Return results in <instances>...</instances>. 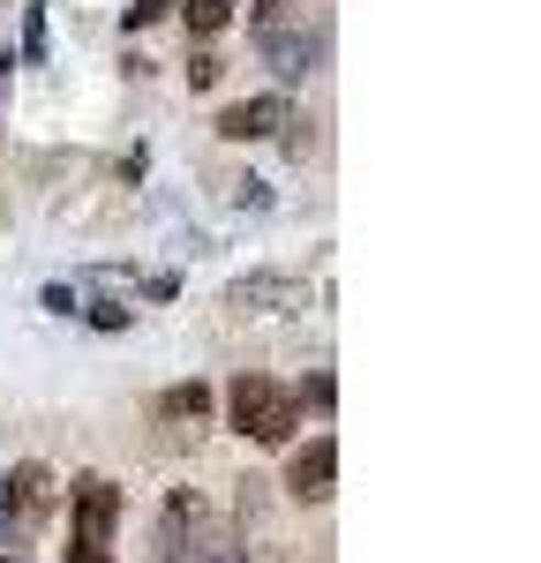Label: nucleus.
I'll return each mask as SVG.
<instances>
[{
    "label": "nucleus",
    "instance_id": "nucleus-8",
    "mask_svg": "<svg viewBox=\"0 0 541 563\" xmlns=\"http://www.w3.org/2000/svg\"><path fill=\"white\" fill-rule=\"evenodd\" d=\"M158 413H166V421H203V413H211V390L203 384H174L166 398H158Z\"/></svg>",
    "mask_w": 541,
    "mask_h": 563
},
{
    "label": "nucleus",
    "instance_id": "nucleus-4",
    "mask_svg": "<svg viewBox=\"0 0 541 563\" xmlns=\"http://www.w3.org/2000/svg\"><path fill=\"white\" fill-rule=\"evenodd\" d=\"M331 481H339V443H331V435H309V451H294V466H286V488H294L301 504H323Z\"/></svg>",
    "mask_w": 541,
    "mask_h": 563
},
{
    "label": "nucleus",
    "instance_id": "nucleus-14",
    "mask_svg": "<svg viewBox=\"0 0 541 563\" xmlns=\"http://www.w3.org/2000/svg\"><path fill=\"white\" fill-rule=\"evenodd\" d=\"M68 563H113V556H106L98 541H68Z\"/></svg>",
    "mask_w": 541,
    "mask_h": 563
},
{
    "label": "nucleus",
    "instance_id": "nucleus-11",
    "mask_svg": "<svg viewBox=\"0 0 541 563\" xmlns=\"http://www.w3.org/2000/svg\"><path fill=\"white\" fill-rule=\"evenodd\" d=\"M219 76H225V68H219V60H211V53H196V60H188V84H196V90H211V84H219Z\"/></svg>",
    "mask_w": 541,
    "mask_h": 563
},
{
    "label": "nucleus",
    "instance_id": "nucleus-1",
    "mask_svg": "<svg viewBox=\"0 0 541 563\" xmlns=\"http://www.w3.org/2000/svg\"><path fill=\"white\" fill-rule=\"evenodd\" d=\"M225 413H233V429L256 435V443H286V435L301 429V398L286 384H270V376H241L233 398H225Z\"/></svg>",
    "mask_w": 541,
    "mask_h": 563
},
{
    "label": "nucleus",
    "instance_id": "nucleus-9",
    "mask_svg": "<svg viewBox=\"0 0 541 563\" xmlns=\"http://www.w3.org/2000/svg\"><path fill=\"white\" fill-rule=\"evenodd\" d=\"M180 8H188V31H196V38L225 31V15H233V0H180Z\"/></svg>",
    "mask_w": 541,
    "mask_h": 563
},
{
    "label": "nucleus",
    "instance_id": "nucleus-5",
    "mask_svg": "<svg viewBox=\"0 0 541 563\" xmlns=\"http://www.w3.org/2000/svg\"><path fill=\"white\" fill-rule=\"evenodd\" d=\"M225 301L241 308V316H278V308H301L309 294H301L294 278H241V286H233Z\"/></svg>",
    "mask_w": 541,
    "mask_h": 563
},
{
    "label": "nucleus",
    "instance_id": "nucleus-2",
    "mask_svg": "<svg viewBox=\"0 0 541 563\" xmlns=\"http://www.w3.org/2000/svg\"><path fill=\"white\" fill-rule=\"evenodd\" d=\"M278 129H294V98H286V90L241 98V106H225V113H219L225 143H264V135H278Z\"/></svg>",
    "mask_w": 541,
    "mask_h": 563
},
{
    "label": "nucleus",
    "instance_id": "nucleus-10",
    "mask_svg": "<svg viewBox=\"0 0 541 563\" xmlns=\"http://www.w3.org/2000/svg\"><path fill=\"white\" fill-rule=\"evenodd\" d=\"M180 0H129V31H143V23H158V15H174Z\"/></svg>",
    "mask_w": 541,
    "mask_h": 563
},
{
    "label": "nucleus",
    "instance_id": "nucleus-6",
    "mask_svg": "<svg viewBox=\"0 0 541 563\" xmlns=\"http://www.w3.org/2000/svg\"><path fill=\"white\" fill-rule=\"evenodd\" d=\"M256 45L270 53V68H278V76H309V60H316L309 31H270V23H256Z\"/></svg>",
    "mask_w": 541,
    "mask_h": 563
},
{
    "label": "nucleus",
    "instance_id": "nucleus-15",
    "mask_svg": "<svg viewBox=\"0 0 541 563\" xmlns=\"http://www.w3.org/2000/svg\"><path fill=\"white\" fill-rule=\"evenodd\" d=\"M0 563H15V556H0Z\"/></svg>",
    "mask_w": 541,
    "mask_h": 563
},
{
    "label": "nucleus",
    "instance_id": "nucleus-12",
    "mask_svg": "<svg viewBox=\"0 0 541 563\" xmlns=\"http://www.w3.org/2000/svg\"><path fill=\"white\" fill-rule=\"evenodd\" d=\"M45 308H53V316H76L84 301H76V286H45Z\"/></svg>",
    "mask_w": 541,
    "mask_h": 563
},
{
    "label": "nucleus",
    "instance_id": "nucleus-7",
    "mask_svg": "<svg viewBox=\"0 0 541 563\" xmlns=\"http://www.w3.org/2000/svg\"><path fill=\"white\" fill-rule=\"evenodd\" d=\"M166 563H249V549L233 533H188V541L166 549Z\"/></svg>",
    "mask_w": 541,
    "mask_h": 563
},
{
    "label": "nucleus",
    "instance_id": "nucleus-3",
    "mask_svg": "<svg viewBox=\"0 0 541 563\" xmlns=\"http://www.w3.org/2000/svg\"><path fill=\"white\" fill-rule=\"evenodd\" d=\"M68 511H76V541H98V549H106V533L121 526V488L106 474H84L76 496H68Z\"/></svg>",
    "mask_w": 541,
    "mask_h": 563
},
{
    "label": "nucleus",
    "instance_id": "nucleus-13",
    "mask_svg": "<svg viewBox=\"0 0 541 563\" xmlns=\"http://www.w3.org/2000/svg\"><path fill=\"white\" fill-rule=\"evenodd\" d=\"M90 323H106V331H121V323H129V308H121V301H98V308H90Z\"/></svg>",
    "mask_w": 541,
    "mask_h": 563
}]
</instances>
